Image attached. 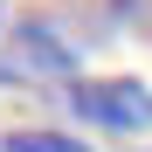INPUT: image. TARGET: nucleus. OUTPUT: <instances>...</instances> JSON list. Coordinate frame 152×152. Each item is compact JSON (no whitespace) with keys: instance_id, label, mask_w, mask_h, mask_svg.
<instances>
[{"instance_id":"obj_3","label":"nucleus","mask_w":152,"mask_h":152,"mask_svg":"<svg viewBox=\"0 0 152 152\" xmlns=\"http://www.w3.org/2000/svg\"><path fill=\"white\" fill-rule=\"evenodd\" d=\"M0 152H83V138H62V132H7Z\"/></svg>"},{"instance_id":"obj_2","label":"nucleus","mask_w":152,"mask_h":152,"mask_svg":"<svg viewBox=\"0 0 152 152\" xmlns=\"http://www.w3.org/2000/svg\"><path fill=\"white\" fill-rule=\"evenodd\" d=\"M14 56L35 62V69H56V76L69 69V48H62L56 35H42V28H21V35H14Z\"/></svg>"},{"instance_id":"obj_1","label":"nucleus","mask_w":152,"mask_h":152,"mask_svg":"<svg viewBox=\"0 0 152 152\" xmlns=\"http://www.w3.org/2000/svg\"><path fill=\"white\" fill-rule=\"evenodd\" d=\"M69 104L83 124H104V132H145L152 124V90L138 76H97V83H76Z\"/></svg>"}]
</instances>
